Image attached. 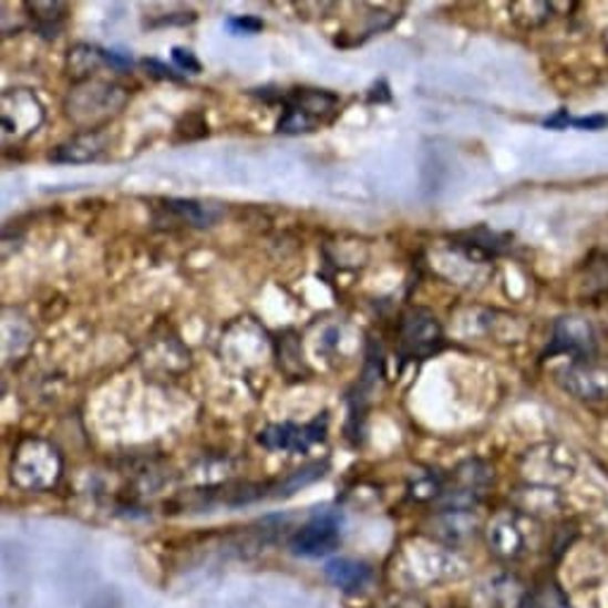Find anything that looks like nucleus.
Returning <instances> with one entry per match:
<instances>
[{
    "label": "nucleus",
    "instance_id": "obj_19",
    "mask_svg": "<svg viewBox=\"0 0 608 608\" xmlns=\"http://www.w3.org/2000/svg\"><path fill=\"white\" fill-rule=\"evenodd\" d=\"M608 289V258L589 265V275H587V293H597Z\"/></svg>",
    "mask_w": 608,
    "mask_h": 608
},
{
    "label": "nucleus",
    "instance_id": "obj_13",
    "mask_svg": "<svg viewBox=\"0 0 608 608\" xmlns=\"http://www.w3.org/2000/svg\"><path fill=\"white\" fill-rule=\"evenodd\" d=\"M324 575L334 587L344 589V591H361L370 585L372 580V570L363 560H353V558H332L327 560Z\"/></svg>",
    "mask_w": 608,
    "mask_h": 608
},
{
    "label": "nucleus",
    "instance_id": "obj_4",
    "mask_svg": "<svg viewBox=\"0 0 608 608\" xmlns=\"http://www.w3.org/2000/svg\"><path fill=\"white\" fill-rule=\"evenodd\" d=\"M45 111L34 91L8 89L0 99V122H3V146L22 144L37 134L43 124Z\"/></svg>",
    "mask_w": 608,
    "mask_h": 608
},
{
    "label": "nucleus",
    "instance_id": "obj_18",
    "mask_svg": "<svg viewBox=\"0 0 608 608\" xmlns=\"http://www.w3.org/2000/svg\"><path fill=\"white\" fill-rule=\"evenodd\" d=\"M518 10H525V14H518V18H513L516 20L521 27L525 29H535L539 24L547 22L552 18V12H554V3H513Z\"/></svg>",
    "mask_w": 608,
    "mask_h": 608
},
{
    "label": "nucleus",
    "instance_id": "obj_23",
    "mask_svg": "<svg viewBox=\"0 0 608 608\" xmlns=\"http://www.w3.org/2000/svg\"><path fill=\"white\" fill-rule=\"evenodd\" d=\"M144 68L155 76V80H169V82H177L179 74H175V70H169L167 65H163L161 60H144Z\"/></svg>",
    "mask_w": 608,
    "mask_h": 608
},
{
    "label": "nucleus",
    "instance_id": "obj_1",
    "mask_svg": "<svg viewBox=\"0 0 608 608\" xmlns=\"http://www.w3.org/2000/svg\"><path fill=\"white\" fill-rule=\"evenodd\" d=\"M127 89H122L115 82L86 80L70 93L65 107L70 120L80 124V127H86L89 132L99 130V124L115 117L124 103H127Z\"/></svg>",
    "mask_w": 608,
    "mask_h": 608
},
{
    "label": "nucleus",
    "instance_id": "obj_6",
    "mask_svg": "<svg viewBox=\"0 0 608 608\" xmlns=\"http://www.w3.org/2000/svg\"><path fill=\"white\" fill-rule=\"evenodd\" d=\"M535 518L521 511H502L487 527L490 552L504 560H516L529 552Z\"/></svg>",
    "mask_w": 608,
    "mask_h": 608
},
{
    "label": "nucleus",
    "instance_id": "obj_2",
    "mask_svg": "<svg viewBox=\"0 0 608 608\" xmlns=\"http://www.w3.org/2000/svg\"><path fill=\"white\" fill-rule=\"evenodd\" d=\"M62 458L58 449L43 440L29 436L12 456V480L14 485L27 492L51 490L60 480Z\"/></svg>",
    "mask_w": 608,
    "mask_h": 608
},
{
    "label": "nucleus",
    "instance_id": "obj_9",
    "mask_svg": "<svg viewBox=\"0 0 608 608\" xmlns=\"http://www.w3.org/2000/svg\"><path fill=\"white\" fill-rule=\"evenodd\" d=\"M570 355V361L578 358H595L597 353V332L587 318L580 316H566L558 318L554 324L552 347L547 349V355Z\"/></svg>",
    "mask_w": 608,
    "mask_h": 608
},
{
    "label": "nucleus",
    "instance_id": "obj_24",
    "mask_svg": "<svg viewBox=\"0 0 608 608\" xmlns=\"http://www.w3.org/2000/svg\"><path fill=\"white\" fill-rule=\"evenodd\" d=\"M606 51H608V41H606Z\"/></svg>",
    "mask_w": 608,
    "mask_h": 608
},
{
    "label": "nucleus",
    "instance_id": "obj_17",
    "mask_svg": "<svg viewBox=\"0 0 608 608\" xmlns=\"http://www.w3.org/2000/svg\"><path fill=\"white\" fill-rule=\"evenodd\" d=\"M70 72L74 76H84L89 74L91 70H96L99 65H107V51L103 49H96V45H74V49L70 51Z\"/></svg>",
    "mask_w": 608,
    "mask_h": 608
},
{
    "label": "nucleus",
    "instance_id": "obj_22",
    "mask_svg": "<svg viewBox=\"0 0 608 608\" xmlns=\"http://www.w3.org/2000/svg\"><path fill=\"white\" fill-rule=\"evenodd\" d=\"M173 60L177 62V68L184 72H192V74L200 72V62L189 49H179L177 45V49H173Z\"/></svg>",
    "mask_w": 608,
    "mask_h": 608
},
{
    "label": "nucleus",
    "instance_id": "obj_20",
    "mask_svg": "<svg viewBox=\"0 0 608 608\" xmlns=\"http://www.w3.org/2000/svg\"><path fill=\"white\" fill-rule=\"evenodd\" d=\"M262 20L254 18V14H239V18H229L227 20V29L234 31V34H258V31L262 29Z\"/></svg>",
    "mask_w": 608,
    "mask_h": 608
},
{
    "label": "nucleus",
    "instance_id": "obj_7",
    "mask_svg": "<svg viewBox=\"0 0 608 608\" xmlns=\"http://www.w3.org/2000/svg\"><path fill=\"white\" fill-rule=\"evenodd\" d=\"M558 387L575 399L604 401L608 399V365L597 358H578L556 370Z\"/></svg>",
    "mask_w": 608,
    "mask_h": 608
},
{
    "label": "nucleus",
    "instance_id": "obj_3",
    "mask_svg": "<svg viewBox=\"0 0 608 608\" xmlns=\"http://www.w3.org/2000/svg\"><path fill=\"white\" fill-rule=\"evenodd\" d=\"M285 115L277 124L279 134H306L313 132L318 124L337 115L339 99L330 91L299 89L285 99Z\"/></svg>",
    "mask_w": 608,
    "mask_h": 608
},
{
    "label": "nucleus",
    "instance_id": "obj_12",
    "mask_svg": "<svg viewBox=\"0 0 608 608\" xmlns=\"http://www.w3.org/2000/svg\"><path fill=\"white\" fill-rule=\"evenodd\" d=\"M111 148V138H107V134L103 130H89V132H82L76 134L74 138H70V142L60 144L53 153H51V161L53 163H72V165H84V163H91V161H99L101 155Z\"/></svg>",
    "mask_w": 608,
    "mask_h": 608
},
{
    "label": "nucleus",
    "instance_id": "obj_11",
    "mask_svg": "<svg viewBox=\"0 0 608 608\" xmlns=\"http://www.w3.org/2000/svg\"><path fill=\"white\" fill-rule=\"evenodd\" d=\"M324 432H327V418L322 420L318 418L308 425L282 423V425L265 427L258 434V442L270 451H293V454H303V451L324 440Z\"/></svg>",
    "mask_w": 608,
    "mask_h": 608
},
{
    "label": "nucleus",
    "instance_id": "obj_16",
    "mask_svg": "<svg viewBox=\"0 0 608 608\" xmlns=\"http://www.w3.org/2000/svg\"><path fill=\"white\" fill-rule=\"evenodd\" d=\"M167 208L194 227H208L223 215L220 208L208 206V203L200 200H167Z\"/></svg>",
    "mask_w": 608,
    "mask_h": 608
},
{
    "label": "nucleus",
    "instance_id": "obj_21",
    "mask_svg": "<svg viewBox=\"0 0 608 608\" xmlns=\"http://www.w3.org/2000/svg\"><path fill=\"white\" fill-rule=\"evenodd\" d=\"M529 608H570V604L564 597V591L556 587H549L547 591H542V595L533 601V606Z\"/></svg>",
    "mask_w": 608,
    "mask_h": 608
},
{
    "label": "nucleus",
    "instance_id": "obj_15",
    "mask_svg": "<svg viewBox=\"0 0 608 608\" xmlns=\"http://www.w3.org/2000/svg\"><path fill=\"white\" fill-rule=\"evenodd\" d=\"M31 12V20L37 22V29L45 39H55L65 22L68 6L65 3H24Z\"/></svg>",
    "mask_w": 608,
    "mask_h": 608
},
{
    "label": "nucleus",
    "instance_id": "obj_14",
    "mask_svg": "<svg viewBox=\"0 0 608 608\" xmlns=\"http://www.w3.org/2000/svg\"><path fill=\"white\" fill-rule=\"evenodd\" d=\"M564 506V496H560L554 487H539L527 485L516 490V511L525 513V516H552Z\"/></svg>",
    "mask_w": 608,
    "mask_h": 608
},
{
    "label": "nucleus",
    "instance_id": "obj_10",
    "mask_svg": "<svg viewBox=\"0 0 608 608\" xmlns=\"http://www.w3.org/2000/svg\"><path fill=\"white\" fill-rule=\"evenodd\" d=\"M341 539V521L337 513H316L289 542L296 556H324L337 549Z\"/></svg>",
    "mask_w": 608,
    "mask_h": 608
},
{
    "label": "nucleus",
    "instance_id": "obj_5",
    "mask_svg": "<svg viewBox=\"0 0 608 608\" xmlns=\"http://www.w3.org/2000/svg\"><path fill=\"white\" fill-rule=\"evenodd\" d=\"M578 471V456L564 444H539L523 456L525 477L539 487H556L573 480Z\"/></svg>",
    "mask_w": 608,
    "mask_h": 608
},
{
    "label": "nucleus",
    "instance_id": "obj_8",
    "mask_svg": "<svg viewBox=\"0 0 608 608\" xmlns=\"http://www.w3.org/2000/svg\"><path fill=\"white\" fill-rule=\"evenodd\" d=\"M444 347L440 320L427 308H411L401 318V349L409 358H427Z\"/></svg>",
    "mask_w": 608,
    "mask_h": 608
}]
</instances>
